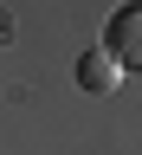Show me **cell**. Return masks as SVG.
<instances>
[{"label":"cell","mask_w":142,"mask_h":155,"mask_svg":"<svg viewBox=\"0 0 142 155\" xmlns=\"http://www.w3.org/2000/svg\"><path fill=\"white\" fill-rule=\"evenodd\" d=\"M136 26H142V7H136V0H129V7H116V13H110V26H104V45H97V52H104L116 71H123V65L136 71V58H142V45H136Z\"/></svg>","instance_id":"6da1fadb"},{"label":"cell","mask_w":142,"mask_h":155,"mask_svg":"<svg viewBox=\"0 0 142 155\" xmlns=\"http://www.w3.org/2000/svg\"><path fill=\"white\" fill-rule=\"evenodd\" d=\"M78 84H84L91 97H110L116 84H123V71H116L104 52H84V58H78Z\"/></svg>","instance_id":"7a4b0ae2"}]
</instances>
